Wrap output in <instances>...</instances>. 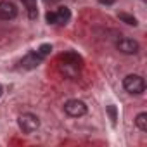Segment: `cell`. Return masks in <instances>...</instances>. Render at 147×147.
<instances>
[{"label":"cell","instance_id":"3957f363","mask_svg":"<svg viewBox=\"0 0 147 147\" xmlns=\"http://www.w3.org/2000/svg\"><path fill=\"white\" fill-rule=\"evenodd\" d=\"M64 113L71 118H80L83 114H87V106L83 100H78V99H71L64 104Z\"/></svg>","mask_w":147,"mask_h":147},{"label":"cell","instance_id":"2e32d148","mask_svg":"<svg viewBox=\"0 0 147 147\" xmlns=\"http://www.w3.org/2000/svg\"><path fill=\"white\" fill-rule=\"evenodd\" d=\"M99 4H104V5H113L114 0H99Z\"/></svg>","mask_w":147,"mask_h":147},{"label":"cell","instance_id":"ac0fdd59","mask_svg":"<svg viewBox=\"0 0 147 147\" xmlns=\"http://www.w3.org/2000/svg\"><path fill=\"white\" fill-rule=\"evenodd\" d=\"M47 2H49V0H47ZM50 2H57V0H50Z\"/></svg>","mask_w":147,"mask_h":147},{"label":"cell","instance_id":"9a60e30c","mask_svg":"<svg viewBox=\"0 0 147 147\" xmlns=\"http://www.w3.org/2000/svg\"><path fill=\"white\" fill-rule=\"evenodd\" d=\"M45 19H47V23H50V24H55V23H57V16H55V12H47Z\"/></svg>","mask_w":147,"mask_h":147},{"label":"cell","instance_id":"7c38bea8","mask_svg":"<svg viewBox=\"0 0 147 147\" xmlns=\"http://www.w3.org/2000/svg\"><path fill=\"white\" fill-rule=\"evenodd\" d=\"M118 18H119L123 23L130 24V26H137V24H138V23H137V19H135L131 14H126V12H119V14H118Z\"/></svg>","mask_w":147,"mask_h":147},{"label":"cell","instance_id":"5bb4252c","mask_svg":"<svg viewBox=\"0 0 147 147\" xmlns=\"http://www.w3.org/2000/svg\"><path fill=\"white\" fill-rule=\"evenodd\" d=\"M36 52L45 57V55H49V54L52 52V45H50V43H43V45H40V49H38Z\"/></svg>","mask_w":147,"mask_h":147},{"label":"cell","instance_id":"4fadbf2b","mask_svg":"<svg viewBox=\"0 0 147 147\" xmlns=\"http://www.w3.org/2000/svg\"><path fill=\"white\" fill-rule=\"evenodd\" d=\"M107 113H109V116H111L113 126H116V123H118V111H116V106H107Z\"/></svg>","mask_w":147,"mask_h":147},{"label":"cell","instance_id":"30bf717a","mask_svg":"<svg viewBox=\"0 0 147 147\" xmlns=\"http://www.w3.org/2000/svg\"><path fill=\"white\" fill-rule=\"evenodd\" d=\"M23 4L26 5V11H28V16H30V19H36V16H38L36 0H23Z\"/></svg>","mask_w":147,"mask_h":147},{"label":"cell","instance_id":"ba28073f","mask_svg":"<svg viewBox=\"0 0 147 147\" xmlns=\"http://www.w3.org/2000/svg\"><path fill=\"white\" fill-rule=\"evenodd\" d=\"M55 16H57V24H66V23L69 21V18H71V11H69L66 5H62V7L57 9Z\"/></svg>","mask_w":147,"mask_h":147},{"label":"cell","instance_id":"7a4b0ae2","mask_svg":"<svg viewBox=\"0 0 147 147\" xmlns=\"http://www.w3.org/2000/svg\"><path fill=\"white\" fill-rule=\"evenodd\" d=\"M18 125H19V128H21L24 133H33V131L38 130L40 119H38V116H35V114H31V113H24V114H21V116L18 118Z\"/></svg>","mask_w":147,"mask_h":147},{"label":"cell","instance_id":"277c9868","mask_svg":"<svg viewBox=\"0 0 147 147\" xmlns=\"http://www.w3.org/2000/svg\"><path fill=\"white\" fill-rule=\"evenodd\" d=\"M116 47H118V50H119L121 54H126V55H133V54H137V52L140 50L138 42H135V40H131V38H121V40L116 43Z\"/></svg>","mask_w":147,"mask_h":147},{"label":"cell","instance_id":"5b68a950","mask_svg":"<svg viewBox=\"0 0 147 147\" xmlns=\"http://www.w3.org/2000/svg\"><path fill=\"white\" fill-rule=\"evenodd\" d=\"M18 16V7L9 0H0V19L9 21Z\"/></svg>","mask_w":147,"mask_h":147},{"label":"cell","instance_id":"52a82bcc","mask_svg":"<svg viewBox=\"0 0 147 147\" xmlns=\"http://www.w3.org/2000/svg\"><path fill=\"white\" fill-rule=\"evenodd\" d=\"M42 61H43V55H40L38 52H31V54H28V55L21 61V66H23L24 69H35V67L40 66Z\"/></svg>","mask_w":147,"mask_h":147},{"label":"cell","instance_id":"6da1fadb","mask_svg":"<svg viewBox=\"0 0 147 147\" xmlns=\"http://www.w3.org/2000/svg\"><path fill=\"white\" fill-rule=\"evenodd\" d=\"M123 87H125V90H126L128 94H131V95H140V94L145 90V82H144V78L138 76V75H128V76H125V80H123Z\"/></svg>","mask_w":147,"mask_h":147},{"label":"cell","instance_id":"8fae6325","mask_svg":"<svg viewBox=\"0 0 147 147\" xmlns=\"http://www.w3.org/2000/svg\"><path fill=\"white\" fill-rule=\"evenodd\" d=\"M135 125L138 126V130L147 131V113H140V114H137V118H135Z\"/></svg>","mask_w":147,"mask_h":147},{"label":"cell","instance_id":"9c48e42d","mask_svg":"<svg viewBox=\"0 0 147 147\" xmlns=\"http://www.w3.org/2000/svg\"><path fill=\"white\" fill-rule=\"evenodd\" d=\"M59 71L66 78H75L78 73H80V67H75V66H67V64H59Z\"/></svg>","mask_w":147,"mask_h":147},{"label":"cell","instance_id":"8992f818","mask_svg":"<svg viewBox=\"0 0 147 147\" xmlns=\"http://www.w3.org/2000/svg\"><path fill=\"white\" fill-rule=\"evenodd\" d=\"M57 62L59 64H67V66H75V67H80V69L83 66V61H82V57L76 52H64V54H61Z\"/></svg>","mask_w":147,"mask_h":147},{"label":"cell","instance_id":"e0dca14e","mask_svg":"<svg viewBox=\"0 0 147 147\" xmlns=\"http://www.w3.org/2000/svg\"><path fill=\"white\" fill-rule=\"evenodd\" d=\"M2 94H4V87H2V85H0V95H2Z\"/></svg>","mask_w":147,"mask_h":147}]
</instances>
